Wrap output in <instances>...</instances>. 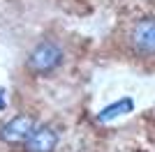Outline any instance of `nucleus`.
Listing matches in <instances>:
<instances>
[{
    "label": "nucleus",
    "mask_w": 155,
    "mask_h": 152,
    "mask_svg": "<svg viewBox=\"0 0 155 152\" xmlns=\"http://www.w3.org/2000/svg\"><path fill=\"white\" fill-rule=\"evenodd\" d=\"M118 46L137 65L155 69V5L134 9L120 23Z\"/></svg>",
    "instance_id": "nucleus-1"
},
{
    "label": "nucleus",
    "mask_w": 155,
    "mask_h": 152,
    "mask_svg": "<svg viewBox=\"0 0 155 152\" xmlns=\"http://www.w3.org/2000/svg\"><path fill=\"white\" fill-rule=\"evenodd\" d=\"M65 62H67L65 44L56 37H44L39 42H35L30 46V51L26 53L23 69L32 78H51L63 69Z\"/></svg>",
    "instance_id": "nucleus-2"
},
{
    "label": "nucleus",
    "mask_w": 155,
    "mask_h": 152,
    "mask_svg": "<svg viewBox=\"0 0 155 152\" xmlns=\"http://www.w3.org/2000/svg\"><path fill=\"white\" fill-rule=\"evenodd\" d=\"M37 122H39V118H35L30 113L14 115L0 127V141L9 147H23V143L28 141L32 129L37 127Z\"/></svg>",
    "instance_id": "nucleus-3"
},
{
    "label": "nucleus",
    "mask_w": 155,
    "mask_h": 152,
    "mask_svg": "<svg viewBox=\"0 0 155 152\" xmlns=\"http://www.w3.org/2000/svg\"><path fill=\"white\" fill-rule=\"evenodd\" d=\"M60 143V131L49 122H37V127L32 129V134L28 136V141L23 143L26 152H56Z\"/></svg>",
    "instance_id": "nucleus-4"
}]
</instances>
